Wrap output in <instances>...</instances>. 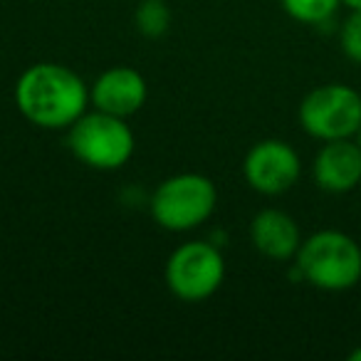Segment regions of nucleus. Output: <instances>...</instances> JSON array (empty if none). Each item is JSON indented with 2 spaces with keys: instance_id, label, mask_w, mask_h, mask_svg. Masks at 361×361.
Here are the masks:
<instances>
[{
  "instance_id": "ddd939ff",
  "label": "nucleus",
  "mask_w": 361,
  "mask_h": 361,
  "mask_svg": "<svg viewBox=\"0 0 361 361\" xmlns=\"http://www.w3.org/2000/svg\"><path fill=\"white\" fill-rule=\"evenodd\" d=\"M339 42H341V52L351 62L361 65V11H351V16L344 20L339 32Z\"/></svg>"
},
{
  "instance_id": "9d476101",
  "label": "nucleus",
  "mask_w": 361,
  "mask_h": 361,
  "mask_svg": "<svg viewBox=\"0 0 361 361\" xmlns=\"http://www.w3.org/2000/svg\"><path fill=\"white\" fill-rule=\"evenodd\" d=\"M250 243L267 260L285 262L297 255L302 245V235L290 213L265 208L250 221Z\"/></svg>"
},
{
  "instance_id": "7ed1b4c3",
  "label": "nucleus",
  "mask_w": 361,
  "mask_h": 361,
  "mask_svg": "<svg viewBox=\"0 0 361 361\" xmlns=\"http://www.w3.org/2000/svg\"><path fill=\"white\" fill-rule=\"evenodd\" d=\"M218 206V188L203 173H176L161 180L149 201L151 218L156 226L171 233L196 231Z\"/></svg>"
},
{
  "instance_id": "f257e3e1",
  "label": "nucleus",
  "mask_w": 361,
  "mask_h": 361,
  "mask_svg": "<svg viewBox=\"0 0 361 361\" xmlns=\"http://www.w3.org/2000/svg\"><path fill=\"white\" fill-rule=\"evenodd\" d=\"M16 104L40 129H70L87 111L90 87L75 70L57 62L30 65L16 82Z\"/></svg>"
},
{
  "instance_id": "9b49d317",
  "label": "nucleus",
  "mask_w": 361,
  "mask_h": 361,
  "mask_svg": "<svg viewBox=\"0 0 361 361\" xmlns=\"http://www.w3.org/2000/svg\"><path fill=\"white\" fill-rule=\"evenodd\" d=\"M280 3L292 20L305 25H324L341 6V0H280Z\"/></svg>"
},
{
  "instance_id": "0eeeda50",
  "label": "nucleus",
  "mask_w": 361,
  "mask_h": 361,
  "mask_svg": "<svg viewBox=\"0 0 361 361\" xmlns=\"http://www.w3.org/2000/svg\"><path fill=\"white\" fill-rule=\"evenodd\" d=\"M302 173V161L297 151L282 139H262L245 154L243 176L252 191L262 196L287 193Z\"/></svg>"
},
{
  "instance_id": "423d86ee",
  "label": "nucleus",
  "mask_w": 361,
  "mask_h": 361,
  "mask_svg": "<svg viewBox=\"0 0 361 361\" xmlns=\"http://www.w3.org/2000/svg\"><path fill=\"white\" fill-rule=\"evenodd\" d=\"M297 114L312 139H351L361 126V94L339 82L314 87L302 99Z\"/></svg>"
},
{
  "instance_id": "f8f14e48",
  "label": "nucleus",
  "mask_w": 361,
  "mask_h": 361,
  "mask_svg": "<svg viewBox=\"0 0 361 361\" xmlns=\"http://www.w3.org/2000/svg\"><path fill=\"white\" fill-rule=\"evenodd\" d=\"M136 30L146 37H161L171 27V8L166 0H144L134 13Z\"/></svg>"
},
{
  "instance_id": "dca6fc26",
  "label": "nucleus",
  "mask_w": 361,
  "mask_h": 361,
  "mask_svg": "<svg viewBox=\"0 0 361 361\" xmlns=\"http://www.w3.org/2000/svg\"><path fill=\"white\" fill-rule=\"evenodd\" d=\"M354 141H356V144L361 146V126H359V131H356V134H354Z\"/></svg>"
},
{
  "instance_id": "20e7f679",
  "label": "nucleus",
  "mask_w": 361,
  "mask_h": 361,
  "mask_svg": "<svg viewBox=\"0 0 361 361\" xmlns=\"http://www.w3.org/2000/svg\"><path fill=\"white\" fill-rule=\"evenodd\" d=\"M67 146L90 169L116 171L134 156L136 139L124 116L94 109L85 111L67 129Z\"/></svg>"
},
{
  "instance_id": "39448f33",
  "label": "nucleus",
  "mask_w": 361,
  "mask_h": 361,
  "mask_svg": "<svg viewBox=\"0 0 361 361\" xmlns=\"http://www.w3.org/2000/svg\"><path fill=\"white\" fill-rule=\"evenodd\" d=\"M166 287L180 302H203L221 290L226 280V260L216 243L191 240L178 245L166 260Z\"/></svg>"
},
{
  "instance_id": "f03ea898",
  "label": "nucleus",
  "mask_w": 361,
  "mask_h": 361,
  "mask_svg": "<svg viewBox=\"0 0 361 361\" xmlns=\"http://www.w3.org/2000/svg\"><path fill=\"white\" fill-rule=\"evenodd\" d=\"M295 270L302 282H310L317 290H351L361 280V247L341 231H319L302 240Z\"/></svg>"
},
{
  "instance_id": "4468645a",
  "label": "nucleus",
  "mask_w": 361,
  "mask_h": 361,
  "mask_svg": "<svg viewBox=\"0 0 361 361\" xmlns=\"http://www.w3.org/2000/svg\"><path fill=\"white\" fill-rule=\"evenodd\" d=\"M346 8H351V11H361V0H341Z\"/></svg>"
},
{
  "instance_id": "1a4fd4ad",
  "label": "nucleus",
  "mask_w": 361,
  "mask_h": 361,
  "mask_svg": "<svg viewBox=\"0 0 361 361\" xmlns=\"http://www.w3.org/2000/svg\"><path fill=\"white\" fill-rule=\"evenodd\" d=\"M314 183L326 193H349L361 186V146L351 139L324 141L312 164Z\"/></svg>"
},
{
  "instance_id": "6e6552de",
  "label": "nucleus",
  "mask_w": 361,
  "mask_h": 361,
  "mask_svg": "<svg viewBox=\"0 0 361 361\" xmlns=\"http://www.w3.org/2000/svg\"><path fill=\"white\" fill-rule=\"evenodd\" d=\"M146 97H149V85L144 75L126 65L104 70L90 87V102L94 104V109L109 111L124 119H129L146 104Z\"/></svg>"
},
{
  "instance_id": "2eb2a0df",
  "label": "nucleus",
  "mask_w": 361,
  "mask_h": 361,
  "mask_svg": "<svg viewBox=\"0 0 361 361\" xmlns=\"http://www.w3.org/2000/svg\"><path fill=\"white\" fill-rule=\"evenodd\" d=\"M349 361H361V346H356L354 351L349 354Z\"/></svg>"
}]
</instances>
